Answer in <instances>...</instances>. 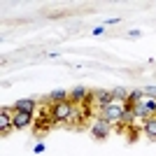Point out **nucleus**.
<instances>
[{
	"mask_svg": "<svg viewBox=\"0 0 156 156\" xmlns=\"http://www.w3.org/2000/svg\"><path fill=\"white\" fill-rule=\"evenodd\" d=\"M89 103L96 105L98 112H100V110H105V107H110V105L114 103V96H112V91H93Z\"/></svg>",
	"mask_w": 156,
	"mask_h": 156,
	"instance_id": "5",
	"label": "nucleus"
},
{
	"mask_svg": "<svg viewBox=\"0 0 156 156\" xmlns=\"http://www.w3.org/2000/svg\"><path fill=\"white\" fill-rule=\"evenodd\" d=\"M33 124V114H23V112H12V126L14 130H26Z\"/></svg>",
	"mask_w": 156,
	"mask_h": 156,
	"instance_id": "8",
	"label": "nucleus"
},
{
	"mask_svg": "<svg viewBox=\"0 0 156 156\" xmlns=\"http://www.w3.org/2000/svg\"><path fill=\"white\" fill-rule=\"evenodd\" d=\"M44 149H47V147H44V142H37L35 147H33V151H35V154H42Z\"/></svg>",
	"mask_w": 156,
	"mask_h": 156,
	"instance_id": "15",
	"label": "nucleus"
},
{
	"mask_svg": "<svg viewBox=\"0 0 156 156\" xmlns=\"http://www.w3.org/2000/svg\"><path fill=\"white\" fill-rule=\"evenodd\" d=\"M133 121H137V114L133 107H126L124 114H121V121H119V126H130Z\"/></svg>",
	"mask_w": 156,
	"mask_h": 156,
	"instance_id": "13",
	"label": "nucleus"
},
{
	"mask_svg": "<svg viewBox=\"0 0 156 156\" xmlns=\"http://www.w3.org/2000/svg\"><path fill=\"white\" fill-rule=\"evenodd\" d=\"M142 130H144V135L149 137L151 142H156V117L144 119V121H142Z\"/></svg>",
	"mask_w": 156,
	"mask_h": 156,
	"instance_id": "11",
	"label": "nucleus"
},
{
	"mask_svg": "<svg viewBox=\"0 0 156 156\" xmlns=\"http://www.w3.org/2000/svg\"><path fill=\"white\" fill-rule=\"evenodd\" d=\"M114 23H119L117 16H114V19H107V21H105V26H114Z\"/></svg>",
	"mask_w": 156,
	"mask_h": 156,
	"instance_id": "17",
	"label": "nucleus"
},
{
	"mask_svg": "<svg viewBox=\"0 0 156 156\" xmlns=\"http://www.w3.org/2000/svg\"><path fill=\"white\" fill-rule=\"evenodd\" d=\"M142 91H144V96H147V98H156V86H144Z\"/></svg>",
	"mask_w": 156,
	"mask_h": 156,
	"instance_id": "14",
	"label": "nucleus"
},
{
	"mask_svg": "<svg viewBox=\"0 0 156 156\" xmlns=\"http://www.w3.org/2000/svg\"><path fill=\"white\" fill-rule=\"evenodd\" d=\"M103 33H105V23L98 26V28H93V35H103Z\"/></svg>",
	"mask_w": 156,
	"mask_h": 156,
	"instance_id": "16",
	"label": "nucleus"
},
{
	"mask_svg": "<svg viewBox=\"0 0 156 156\" xmlns=\"http://www.w3.org/2000/svg\"><path fill=\"white\" fill-rule=\"evenodd\" d=\"M133 110H135V114H137V121H144V119H149V117H156V98H147L144 96L140 103L133 105Z\"/></svg>",
	"mask_w": 156,
	"mask_h": 156,
	"instance_id": "2",
	"label": "nucleus"
},
{
	"mask_svg": "<svg viewBox=\"0 0 156 156\" xmlns=\"http://www.w3.org/2000/svg\"><path fill=\"white\" fill-rule=\"evenodd\" d=\"M35 107L37 103L33 98H19L16 103L12 105V112H23V114H35Z\"/></svg>",
	"mask_w": 156,
	"mask_h": 156,
	"instance_id": "7",
	"label": "nucleus"
},
{
	"mask_svg": "<svg viewBox=\"0 0 156 156\" xmlns=\"http://www.w3.org/2000/svg\"><path fill=\"white\" fill-rule=\"evenodd\" d=\"M128 37H140V30H128Z\"/></svg>",
	"mask_w": 156,
	"mask_h": 156,
	"instance_id": "18",
	"label": "nucleus"
},
{
	"mask_svg": "<svg viewBox=\"0 0 156 156\" xmlns=\"http://www.w3.org/2000/svg\"><path fill=\"white\" fill-rule=\"evenodd\" d=\"M75 107H77V105H72L70 100L51 105V121L54 124H70L72 114H75Z\"/></svg>",
	"mask_w": 156,
	"mask_h": 156,
	"instance_id": "1",
	"label": "nucleus"
},
{
	"mask_svg": "<svg viewBox=\"0 0 156 156\" xmlns=\"http://www.w3.org/2000/svg\"><path fill=\"white\" fill-rule=\"evenodd\" d=\"M91 93L86 86H75V89H70V103L72 105H77V107H82L84 103H89L91 100Z\"/></svg>",
	"mask_w": 156,
	"mask_h": 156,
	"instance_id": "6",
	"label": "nucleus"
},
{
	"mask_svg": "<svg viewBox=\"0 0 156 156\" xmlns=\"http://www.w3.org/2000/svg\"><path fill=\"white\" fill-rule=\"evenodd\" d=\"M124 110H126V103H119V100H114V103H112L110 107L100 110V119L110 121L112 126H119V121H121V114H124Z\"/></svg>",
	"mask_w": 156,
	"mask_h": 156,
	"instance_id": "3",
	"label": "nucleus"
},
{
	"mask_svg": "<svg viewBox=\"0 0 156 156\" xmlns=\"http://www.w3.org/2000/svg\"><path fill=\"white\" fill-rule=\"evenodd\" d=\"M63 100H70V91H65V89H56V91L44 96V103H51V105L63 103Z\"/></svg>",
	"mask_w": 156,
	"mask_h": 156,
	"instance_id": "10",
	"label": "nucleus"
},
{
	"mask_svg": "<svg viewBox=\"0 0 156 156\" xmlns=\"http://www.w3.org/2000/svg\"><path fill=\"white\" fill-rule=\"evenodd\" d=\"M112 96H114V100H119V103H128V100H130V91L126 89V86L112 89Z\"/></svg>",
	"mask_w": 156,
	"mask_h": 156,
	"instance_id": "12",
	"label": "nucleus"
},
{
	"mask_svg": "<svg viewBox=\"0 0 156 156\" xmlns=\"http://www.w3.org/2000/svg\"><path fill=\"white\" fill-rule=\"evenodd\" d=\"M110 130H112V124L110 121H105V119H93L91 121V135L96 137V140H105V137L110 135Z\"/></svg>",
	"mask_w": 156,
	"mask_h": 156,
	"instance_id": "4",
	"label": "nucleus"
},
{
	"mask_svg": "<svg viewBox=\"0 0 156 156\" xmlns=\"http://www.w3.org/2000/svg\"><path fill=\"white\" fill-rule=\"evenodd\" d=\"M12 128H14V126H12V114H9V107H7V105H2V107H0V133H2V135H7Z\"/></svg>",
	"mask_w": 156,
	"mask_h": 156,
	"instance_id": "9",
	"label": "nucleus"
}]
</instances>
